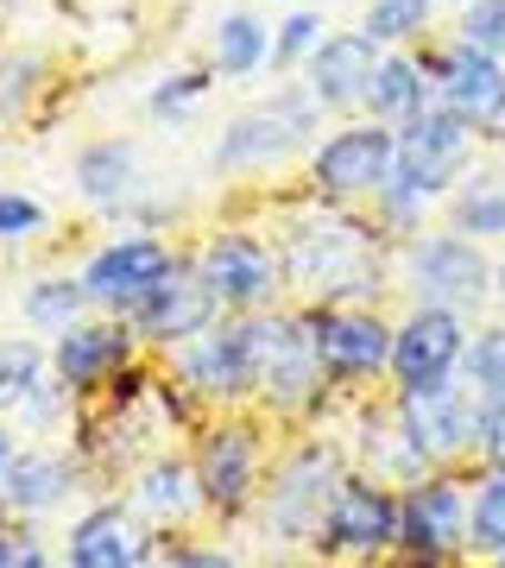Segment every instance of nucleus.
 Returning <instances> with one entry per match:
<instances>
[{
	"label": "nucleus",
	"instance_id": "7c9ffc66",
	"mask_svg": "<svg viewBox=\"0 0 505 568\" xmlns=\"http://www.w3.org/2000/svg\"><path fill=\"white\" fill-rule=\"evenodd\" d=\"M13 424H20V436H32V443L70 436V429H82V398L63 386L58 373H44L39 386L26 392L20 405H13Z\"/></svg>",
	"mask_w": 505,
	"mask_h": 568
},
{
	"label": "nucleus",
	"instance_id": "7ed1b4c3",
	"mask_svg": "<svg viewBox=\"0 0 505 568\" xmlns=\"http://www.w3.org/2000/svg\"><path fill=\"white\" fill-rule=\"evenodd\" d=\"M329 108L310 95V82H284V89H265L260 102H246L241 114H228L215 145H209V171L215 178H272L279 164L310 159V145L323 140Z\"/></svg>",
	"mask_w": 505,
	"mask_h": 568
},
{
	"label": "nucleus",
	"instance_id": "1a4fd4ad",
	"mask_svg": "<svg viewBox=\"0 0 505 568\" xmlns=\"http://www.w3.org/2000/svg\"><path fill=\"white\" fill-rule=\"evenodd\" d=\"M190 265H196V278L215 291V304H222L228 316H246V310L284 304L279 234H265V227H253V222L209 227V234L190 246Z\"/></svg>",
	"mask_w": 505,
	"mask_h": 568
},
{
	"label": "nucleus",
	"instance_id": "c756f323",
	"mask_svg": "<svg viewBox=\"0 0 505 568\" xmlns=\"http://www.w3.org/2000/svg\"><path fill=\"white\" fill-rule=\"evenodd\" d=\"M89 291H82L77 272H44V278L26 284V297H20V316L26 328H39V335H63L70 323H82L89 316Z\"/></svg>",
	"mask_w": 505,
	"mask_h": 568
},
{
	"label": "nucleus",
	"instance_id": "f704fd0d",
	"mask_svg": "<svg viewBox=\"0 0 505 568\" xmlns=\"http://www.w3.org/2000/svg\"><path fill=\"white\" fill-rule=\"evenodd\" d=\"M329 39V26L316 7H297V13H284L279 26H272V70H284V77H303V63H310V51Z\"/></svg>",
	"mask_w": 505,
	"mask_h": 568
},
{
	"label": "nucleus",
	"instance_id": "4be33fe9",
	"mask_svg": "<svg viewBox=\"0 0 505 568\" xmlns=\"http://www.w3.org/2000/svg\"><path fill=\"white\" fill-rule=\"evenodd\" d=\"M385 44L373 39V32H329L316 51H310V63H303V82H310V95L329 108V121H347V114H361L366 108V89H373V70H380Z\"/></svg>",
	"mask_w": 505,
	"mask_h": 568
},
{
	"label": "nucleus",
	"instance_id": "4c0bfd02",
	"mask_svg": "<svg viewBox=\"0 0 505 568\" xmlns=\"http://www.w3.org/2000/svg\"><path fill=\"white\" fill-rule=\"evenodd\" d=\"M51 227V209L39 203V196H26V190H0V241L20 246L32 241V234H44Z\"/></svg>",
	"mask_w": 505,
	"mask_h": 568
},
{
	"label": "nucleus",
	"instance_id": "f3484780",
	"mask_svg": "<svg viewBox=\"0 0 505 568\" xmlns=\"http://www.w3.org/2000/svg\"><path fill=\"white\" fill-rule=\"evenodd\" d=\"M404 429L424 443V455L436 467H467L474 443H481V392L467 379H443L430 392H392Z\"/></svg>",
	"mask_w": 505,
	"mask_h": 568
},
{
	"label": "nucleus",
	"instance_id": "9b49d317",
	"mask_svg": "<svg viewBox=\"0 0 505 568\" xmlns=\"http://www.w3.org/2000/svg\"><path fill=\"white\" fill-rule=\"evenodd\" d=\"M392 544H398V487H385L366 467H347L310 549L329 562H380V556H392Z\"/></svg>",
	"mask_w": 505,
	"mask_h": 568
},
{
	"label": "nucleus",
	"instance_id": "4468645a",
	"mask_svg": "<svg viewBox=\"0 0 505 568\" xmlns=\"http://www.w3.org/2000/svg\"><path fill=\"white\" fill-rule=\"evenodd\" d=\"M398 562H455L467 556V474L436 467L424 480L398 487Z\"/></svg>",
	"mask_w": 505,
	"mask_h": 568
},
{
	"label": "nucleus",
	"instance_id": "39448f33",
	"mask_svg": "<svg viewBox=\"0 0 505 568\" xmlns=\"http://www.w3.org/2000/svg\"><path fill=\"white\" fill-rule=\"evenodd\" d=\"M347 443L323 436V429H297L284 448H272V467H265L260 506H253V525L272 537V544H310L316 525H323L335 487L347 480Z\"/></svg>",
	"mask_w": 505,
	"mask_h": 568
},
{
	"label": "nucleus",
	"instance_id": "2eb2a0df",
	"mask_svg": "<svg viewBox=\"0 0 505 568\" xmlns=\"http://www.w3.org/2000/svg\"><path fill=\"white\" fill-rule=\"evenodd\" d=\"M467 335H474V316L443 310V304H411L398 316V328H392V373H385V386L430 392L443 379H462Z\"/></svg>",
	"mask_w": 505,
	"mask_h": 568
},
{
	"label": "nucleus",
	"instance_id": "f8f14e48",
	"mask_svg": "<svg viewBox=\"0 0 505 568\" xmlns=\"http://www.w3.org/2000/svg\"><path fill=\"white\" fill-rule=\"evenodd\" d=\"M140 361H145L140 328L127 323V316H114V310H89L82 323H70L63 335H51V373L77 392L82 405L108 398Z\"/></svg>",
	"mask_w": 505,
	"mask_h": 568
},
{
	"label": "nucleus",
	"instance_id": "e433bc0d",
	"mask_svg": "<svg viewBox=\"0 0 505 568\" xmlns=\"http://www.w3.org/2000/svg\"><path fill=\"white\" fill-rule=\"evenodd\" d=\"M455 39L505 58V0H462L455 7Z\"/></svg>",
	"mask_w": 505,
	"mask_h": 568
},
{
	"label": "nucleus",
	"instance_id": "423d86ee",
	"mask_svg": "<svg viewBox=\"0 0 505 568\" xmlns=\"http://www.w3.org/2000/svg\"><path fill=\"white\" fill-rule=\"evenodd\" d=\"M392 159H398V126L373 121V114H347V121L323 126V140L310 145L303 183L316 203L366 209L392 183Z\"/></svg>",
	"mask_w": 505,
	"mask_h": 568
},
{
	"label": "nucleus",
	"instance_id": "dca6fc26",
	"mask_svg": "<svg viewBox=\"0 0 505 568\" xmlns=\"http://www.w3.org/2000/svg\"><path fill=\"white\" fill-rule=\"evenodd\" d=\"M183 260V246H171V234H152V227H121L114 241H101L82 253L77 278L82 291H89V304L95 310H114V316H127V310L140 304L145 291L171 272V265Z\"/></svg>",
	"mask_w": 505,
	"mask_h": 568
},
{
	"label": "nucleus",
	"instance_id": "5701e85b",
	"mask_svg": "<svg viewBox=\"0 0 505 568\" xmlns=\"http://www.w3.org/2000/svg\"><path fill=\"white\" fill-rule=\"evenodd\" d=\"M430 82H436V102L455 108L462 121L486 126L493 114L505 108V58H493V51H481V44H430Z\"/></svg>",
	"mask_w": 505,
	"mask_h": 568
},
{
	"label": "nucleus",
	"instance_id": "393cba45",
	"mask_svg": "<svg viewBox=\"0 0 505 568\" xmlns=\"http://www.w3.org/2000/svg\"><path fill=\"white\" fill-rule=\"evenodd\" d=\"M70 190H77L89 209L114 215L121 203H133L145 190V152L133 140H89L70 159Z\"/></svg>",
	"mask_w": 505,
	"mask_h": 568
},
{
	"label": "nucleus",
	"instance_id": "aec40b11",
	"mask_svg": "<svg viewBox=\"0 0 505 568\" xmlns=\"http://www.w3.org/2000/svg\"><path fill=\"white\" fill-rule=\"evenodd\" d=\"M228 310L215 304V291L196 278V265H190V253H183L171 272H164L152 291H145L140 304L127 310V323L140 328V342L145 354H164V347H178L190 342V335H202V328H215Z\"/></svg>",
	"mask_w": 505,
	"mask_h": 568
},
{
	"label": "nucleus",
	"instance_id": "473e14b6",
	"mask_svg": "<svg viewBox=\"0 0 505 568\" xmlns=\"http://www.w3.org/2000/svg\"><path fill=\"white\" fill-rule=\"evenodd\" d=\"M209 89H215V63H183V70H171L145 89V114L152 121H190Z\"/></svg>",
	"mask_w": 505,
	"mask_h": 568
},
{
	"label": "nucleus",
	"instance_id": "20e7f679",
	"mask_svg": "<svg viewBox=\"0 0 505 568\" xmlns=\"http://www.w3.org/2000/svg\"><path fill=\"white\" fill-rule=\"evenodd\" d=\"M272 417L253 405L241 410H202V424L190 429V462L202 480V506L209 525H246L260 506L265 467H272Z\"/></svg>",
	"mask_w": 505,
	"mask_h": 568
},
{
	"label": "nucleus",
	"instance_id": "bb28decb",
	"mask_svg": "<svg viewBox=\"0 0 505 568\" xmlns=\"http://www.w3.org/2000/svg\"><path fill=\"white\" fill-rule=\"evenodd\" d=\"M209 63H215V77L253 82L260 70H272V26H265L253 7L222 13L215 32H209Z\"/></svg>",
	"mask_w": 505,
	"mask_h": 568
},
{
	"label": "nucleus",
	"instance_id": "ddd939ff",
	"mask_svg": "<svg viewBox=\"0 0 505 568\" xmlns=\"http://www.w3.org/2000/svg\"><path fill=\"white\" fill-rule=\"evenodd\" d=\"M310 316V335H316V354H323L335 392H366L385 386L392 373V328L373 304H297Z\"/></svg>",
	"mask_w": 505,
	"mask_h": 568
},
{
	"label": "nucleus",
	"instance_id": "58836bf2",
	"mask_svg": "<svg viewBox=\"0 0 505 568\" xmlns=\"http://www.w3.org/2000/svg\"><path fill=\"white\" fill-rule=\"evenodd\" d=\"M481 467H505V398H481V443H474Z\"/></svg>",
	"mask_w": 505,
	"mask_h": 568
},
{
	"label": "nucleus",
	"instance_id": "72a5a7b5",
	"mask_svg": "<svg viewBox=\"0 0 505 568\" xmlns=\"http://www.w3.org/2000/svg\"><path fill=\"white\" fill-rule=\"evenodd\" d=\"M436 7H443V0H373L361 26L385 44V51H398V44H424L430 39Z\"/></svg>",
	"mask_w": 505,
	"mask_h": 568
},
{
	"label": "nucleus",
	"instance_id": "0eeeda50",
	"mask_svg": "<svg viewBox=\"0 0 505 568\" xmlns=\"http://www.w3.org/2000/svg\"><path fill=\"white\" fill-rule=\"evenodd\" d=\"M493 260L486 241L462 234V227H424L398 246V278L411 284V304H443L462 316H486L493 310Z\"/></svg>",
	"mask_w": 505,
	"mask_h": 568
},
{
	"label": "nucleus",
	"instance_id": "cd10ccee",
	"mask_svg": "<svg viewBox=\"0 0 505 568\" xmlns=\"http://www.w3.org/2000/svg\"><path fill=\"white\" fill-rule=\"evenodd\" d=\"M443 222L474 234V241H505V171L474 164V171L443 196Z\"/></svg>",
	"mask_w": 505,
	"mask_h": 568
},
{
	"label": "nucleus",
	"instance_id": "f03ea898",
	"mask_svg": "<svg viewBox=\"0 0 505 568\" xmlns=\"http://www.w3.org/2000/svg\"><path fill=\"white\" fill-rule=\"evenodd\" d=\"M279 310L284 304L246 310V316H222L215 328H202V335H190V342L164 347L159 366L171 373V386H178L196 410H241V405H253L265 347H272V328H279Z\"/></svg>",
	"mask_w": 505,
	"mask_h": 568
},
{
	"label": "nucleus",
	"instance_id": "412c9836",
	"mask_svg": "<svg viewBox=\"0 0 505 568\" xmlns=\"http://www.w3.org/2000/svg\"><path fill=\"white\" fill-rule=\"evenodd\" d=\"M82 480H89V455L51 436V443H32L13 455L7 480H0V506L13 511V518H26V525H39L51 511L77 506Z\"/></svg>",
	"mask_w": 505,
	"mask_h": 568
},
{
	"label": "nucleus",
	"instance_id": "a878e982",
	"mask_svg": "<svg viewBox=\"0 0 505 568\" xmlns=\"http://www.w3.org/2000/svg\"><path fill=\"white\" fill-rule=\"evenodd\" d=\"M430 102H436V82H430V58L417 51V44H398V51H385L380 70H373V89H366V108H361V114L404 126L411 114H424Z\"/></svg>",
	"mask_w": 505,
	"mask_h": 568
},
{
	"label": "nucleus",
	"instance_id": "6ab92c4d",
	"mask_svg": "<svg viewBox=\"0 0 505 568\" xmlns=\"http://www.w3.org/2000/svg\"><path fill=\"white\" fill-rule=\"evenodd\" d=\"M127 506L140 511L145 525L159 537H183L209 518L202 506V480H196V462L178 455V448H145L140 462L127 467Z\"/></svg>",
	"mask_w": 505,
	"mask_h": 568
},
{
	"label": "nucleus",
	"instance_id": "9d476101",
	"mask_svg": "<svg viewBox=\"0 0 505 568\" xmlns=\"http://www.w3.org/2000/svg\"><path fill=\"white\" fill-rule=\"evenodd\" d=\"M474 164H481V126L462 121L455 108L430 102L424 114H411V121L398 126V159H392V178L411 183V190L430 196L436 209H443V196L467 178V171H474Z\"/></svg>",
	"mask_w": 505,
	"mask_h": 568
},
{
	"label": "nucleus",
	"instance_id": "a211bd4d",
	"mask_svg": "<svg viewBox=\"0 0 505 568\" xmlns=\"http://www.w3.org/2000/svg\"><path fill=\"white\" fill-rule=\"evenodd\" d=\"M58 556L70 568H145L159 556V530L145 525L140 511L121 499H95V506H82L70 525H63V544Z\"/></svg>",
	"mask_w": 505,
	"mask_h": 568
},
{
	"label": "nucleus",
	"instance_id": "a19ab883",
	"mask_svg": "<svg viewBox=\"0 0 505 568\" xmlns=\"http://www.w3.org/2000/svg\"><path fill=\"white\" fill-rule=\"evenodd\" d=\"M493 310H499V316H505V253H499V260H493Z\"/></svg>",
	"mask_w": 505,
	"mask_h": 568
},
{
	"label": "nucleus",
	"instance_id": "f257e3e1",
	"mask_svg": "<svg viewBox=\"0 0 505 568\" xmlns=\"http://www.w3.org/2000/svg\"><path fill=\"white\" fill-rule=\"evenodd\" d=\"M284 304H373L392 284V241L366 209L303 196L279 227Z\"/></svg>",
	"mask_w": 505,
	"mask_h": 568
},
{
	"label": "nucleus",
	"instance_id": "c85d7f7f",
	"mask_svg": "<svg viewBox=\"0 0 505 568\" xmlns=\"http://www.w3.org/2000/svg\"><path fill=\"white\" fill-rule=\"evenodd\" d=\"M467 556L505 562V467L474 462L467 474Z\"/></svg>",
	"mask_w": 505,
	"mask_h": 568
},
{
	"label": "nucleus",
	"instance_id": "c9c22d12",
	"mask_svg": "<svg viewBox=\"0 0 505 568\" xmlns=\"http://www.w3.org/2000/svg\"><path fill=\"white\" fill-rule=\"evenodd\" d=\"M462 379L481 398H505V316L499 323H486L467 335V361H462Z\"/></svg>",
	"mask_w": 505,
	"mask_h": 568
},
{
	"label": "nucleus",
	"instance_id": "6e6552de",
	"mask_svg": "<svg viewBox=\"0 0 505 568\" xmlns=\"http://www.w3.org/2000/svg\"><path fill=\"white\" fill-rule=\"evenodd\" d=\"M342 392L329 379L323 354H316V335H310V316L297 304L279 310V328H272V347H265L260 366V392H253V410L272 417L279 429H310L335 405Z\"/></svg>",
	"mask_w": 505,
	"mask_h": 568
},
{
	"label": "nucleus",
	"instance_id": "b1692460",
	"mask_svg": "<svg viewBox=\"0 0 505 568\" xmlns=\"http://www.w3.org/2000/svg\"><path fill=\"white\" fill-rule=\"evenodd\" d=\"M347 455H354V467L380 474L385 487H411V480L436 474V462H430L424 443L404 429V417H398V405H392V398H385V405H366L361 417H354Z\"/></svg>",
	"mask_w": 505,
	"mask_h": 568
},
{
	"label": "nucleus",
	"instance_id": "2f4dec72",
	"mask_svg": "<svg viewBox=\"0 0 505 568\" xmlns=\"http://www.w3.org/2000/svg\"><path fill=\"white\" fill-rule=\"evenodd\" d=\"M44 373H51V342H39V328L32 335H0V410L7 417Z\"/></svg>",
	"mask_w": 505,
	"mask_h": 568
},
{
	"label": "nucleus",
	"instance_id": "ea45409f",
	"mask_svg": "<svg viewBox=\"0 0 505 568\" xmlns=\"http://www.w3.org/2000/svg\"><path fill=\"white\" fill-rule=\"evenodd\" d=\"M13 455H20V424L0 410V480H7V467H13Z\"/></svg>",
	"mask_w": 505,
	"mask_h": 568
},
{
	"label": "nucleus",
	"instance_id": "79ce46f5",
	"mask_svg": "<svg viewBox=\"0 0 505 568\" xmlns=\"http://www.w3.org/2000/svg\"><path fill=\"white\" fill-rule=\"evenodd\" d=\"M443 7H448V13H455V7H462V0H443Z\"/></svg>",
	"mask_w": 505,
	"mask_h": 568
}]
</instances>
